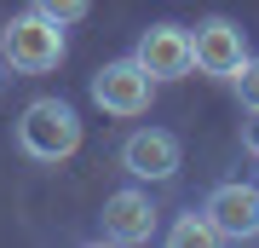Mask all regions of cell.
I'll return each instance as SVG.
<instances>
[{"label": "cell", "instance_id": "4fadbf2b", "mask_svg": "<svg viewBox=\"0 0 259 248\" xmlns=\"http://www.w3.org/2000/svg\"><path fill=\"white\" fill-rule=\"evenodd\" d=\"M6 75H12V69H6V58H0V87H6Z\"/></svg>", "mask_w": 259, "mask_h": 248}, {"label": "cell", "instance_id": "277c9868", "mask_svg": "<svg viewBox=\"0 0 259 248\" xmlns=\"http://www.w3.org/2000/svg\"><path fill=\"white\" fill-rule=\"evenodd\" d=\"M207 225L219 231V242H253L259 237V185H242V179H225L207 191Z\"/></svg>", "mask_w": 259, "mask_h": 248}, {"label": "cell", "instance_id": "30bf717a", "mask_svg": "<svg viewBox=\"0 0 259 248\" xmlns=\"http://www.w3.org/2000/svg\"><path fill=\"white\" fill-rule=\"evenodd\" d=\"M231 81H236V98H242V110H259V58H253V52L242 58V69L231 75Z\"/></svg>", "mask_w": 259, "mask_h": 248}, {"label": "cell", "instance_id": "6da1fadb", "mask_svg": "<svg viewBox=\"0 0 259 248\" xmlns=\"http://www.w3.org/2000/svg\"><path fill=\"white\" fill-rule=\"evenodd\" d=\"M64 23L47 18L40 6L18 12L6 29H0V58H6L12 75H52L58 64H64Z\"/></svg>", "mask_w": 259, "mask_h": 248}, {"label": "cell", "instance_id": "52a82bcc", "mask_svg": "<svg viewBox=\"0 0 259 248\" xmlns=\"http://www.w3.org/2000/svg\"><path fill=\"white\" fill-rule=\"evenodd\" d=\"M133 58L156 75V81H179V75H190L196 69V52H190V29H179V23H150L139 46H133Z\"/></svg>", "mask_w": 259, "mask_h": 248}, {"label": "cell", "instance_id": "7c38bea8", "mask_svg": "<svg viewBox=\"0 0 259 248\" xmlns=\"http://www.w3.org/2000/svg\"><path fill=\"white\" fill-rule=\"evenodd\" d=\"M242 150L259 156V110H248V121H242Z\"/></svg>", "mask_w": 259, "mask_h": 248}, {"label": "cell", "instance_id": "8fae6325", "mask_svg": "<svg viewBox=\"0 0 259 248\" xmlns=\"http://www.w3.org/2000/svg\"><path fill=\"white\" fill-rule=\"evenodd\" d=\"M40 12H47V18H58V23H81L87 18V6H93V0H35Z\"/></svg>", "mask_w": 259, "mask_h": 248}, {"label": "cell", "instance_id": "5b68a950", "mask_svg": "<svg viewBox=\"0 0 259 248\" xmlns=\"http://www.w3.org/2000/svg\"><path fill=\"white\" fill-rule=\"evenodd\" d=\"M190 52H196V69L202 75L231 81V75L242 69V58H248V35H242L236 18H202L190 29Z\"/></svg>", "mask_w": 259, "mask_h": 248}, {"label": "cell", "instance_id": "7a4b0ae2", "mask_svg": "<svg viewBox=\"0 0 259 248\" xmlns=\"http://www.w3.org/2000/svg\"><path fill=\"white\" fill-rule=\"evenodd\" d=\"M18 150L29 162H69L81 150V116L64 98H35L18 116Z\"/></svg>", "mask_w": 259, "mask_h": 248}, {"label": "cell", "instance_id": "9c48e42d", "mask_svg": "<svg viewBox=\"0 0 259 248\" xmlns=\"http://www.w3.org/2000/svg\"><path fill=\"white\" fill-rule=\"evenodd\" d=\"M167 242H179V248H207V242H219V231L207 225V214H179L173 231H167Z\"/></svg>", "mask_w": 259, "mask_h": 248}, {"label": "cell", "instance_id": "ba28073f", "mask_svg": "<svg viewBox=\"0 0 259 248\" xmlns=\"http://www.w3.org/2000/svg\"><path fill=\"white\" fill-rule=\"evenodd\" d=\"M98 237H104V242H121V248L150 242V237H156V202H150L144 191H115V196H104Z\"/></svg>", "mask_w": 259, "mask_h": 248}, {"label": "cell", "instance_id": "8992f818", "mask_svg": "<svg viewBox=\"0 0 259 248\" xmlns=\"http://www.w3.org/2000/svg\"><path fill=\"white\" fill-rule=\"evenodd\" d=\"M179 162H185V150H179V138L167 133V127H139V133L121 138V167H127L133 179L161 185V179L179 173Z\"/></svg>", "mask_w": 259, "mask_h": 248}, {"label": "cell", "instance_id": "3957f363", "mask_svg": "<svg viewBox=\"0 0 259 248\" xmlns=\"http://www.w3.org/2000/svg\"><path fill=\"white\" fill-rule=\"evenodd\" d=\"M150 98H156V75L139 58H115L93 75V104L104 116H144Z\"/></svg>", "mask_w": 259, "mask_h": 248}]
</instances>
